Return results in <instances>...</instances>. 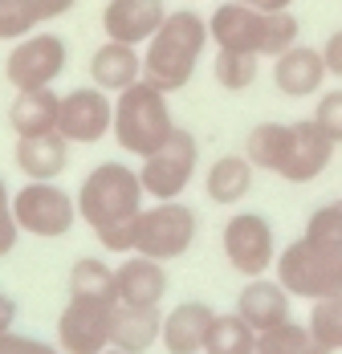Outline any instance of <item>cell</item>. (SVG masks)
<instances>
[{
	"label": "cell",
	"mask_w": 342,
	"mask_h": 354,
	"mask_svg": "<svg viewBox=\"0 0 342 354\" xmlns=\"http://www.w3.org/2000/svg\"><path fill=\"white\" fill-rule=\"evenodd\" d=\"M78 220H86V228L94 232V241L114 252V257H127L135 252V232H138V216H143V183L138 171L118 163V159H106L98 167H90L82 187H78Z\"/></svg>",
	"instance_id": "cell-1"
},
{
	"label": "cell",
	"mask_w": 342,
	"mask_h": 354,
	"mask_svg": "<svg viewBox=\"0 0 342 354\" xmlns=\"http://www.w3.org/2000/svg\"><path fill=\"white\" fill-rule=\"evenodd\" d=\"M204 49H208V17H200L196 8H175L143 49V82L159 86L163 94L183 90L200 70Z\"/></svg>",
	"instance_id": "cell-2"
},
{
	"label": "cell",
	"mask_w": 342,
	"mask_h": 354,
	"mask_svg": "<svg viewBox=\"0 0 342 354\" xmlns=\"http://www.w3.org/2000/svg\"><path fill=\"white\" fill-rule=\"evenodd\" d=\"M302 25L294 17V8L285 12H261L249 4H220L208 17V41H216V49H237V53H253V57H281L289 45H298Z\"/></svg>",
	"instance_id": "cell-3"
},
{
	"label": "cell",
	"mask_w": 342,
	"mask_h": 354,
	"mask_svg": "<svg viewBox=\"0 0 342 354\" xmlns=\"http://www.w3.org/2000/svg\"><path fill=\"white\" fill-rule=\"evenodd\" d=\"M175 131L168 94L151 82H135L131 90L114 94V122H110V139L118 142L123 155L147 159L155 147H163Z\"/></svg>",
	"instance_id": "cell-4"
},
{
	"label": "cell",
	"mask_w": 342,
	"mask_h": 354,
	"mask_svg": "<svg viewBox=\"0 0 342 354\" xmlns=\"http://www.w3.org/2000/svg\"><path fill=\"white\" fill-rule=\"evenodd\" d=\"M273 277L289 297H306L309 306L322 297L342 293V241H326V236H298L277 252Z\"/></svg>",
	"instance_id": "cell-5"
},
{
	"label": "cell",
	"mask_w": 342,
	"mask_h": 354,
	"mask_svg": "<svg viewBox=\"0 0 342 354\" xmlns=\"http://www.w3.org/2000/svg\"><path fill=\"white\" fill-rule=\"evenodd\" d=\"M12 216L17 228L37 241H62L78 224V200L57 179H25L12 192Z\"/></svg>",
	"instance_id": "cell-6"
},
{
	"label": "cell",
	"mask_w": 342,
	"mask_h": 354,
	"mask_svg": "<svg viewBox=\"0 0 342 354\" xmlns=\"http://www.w3.org/2000/svg\"><path fill=\"white\" fill-rule=\"evenodd\" d=\"M135 171L147 200H179L200 176V142L188 127H175L163 147H155L147 159H138Z\"/></svg>",
	"instance_id": "cell-7"
},
{
	"label": "cell",
	"mask_w": 342,
	"mask_h": 354,
	"mask_svg": "<svg viewBox=\"0 0 342 354\" xmlns=\"http://www.w3.org/2000/svg\"><path fill=\"white\" fill-rule=\"evenodd\" d=\"M200 236V212L183 200H155L151 208H143L135 232V252L151 261H179L183 252H192Z\"/></svg>",
	"instance_id": "cell-8"
},
{
	"label": "cell",
	"mask_w": 342,
	"mask_h": 354,
	"mask_svg": "<svg viewBox=\"0 0 342 354\" xmlns=\"http://www.w3.org/2000/svg\"><path fill=\"white\" fill-rule=\"evenodd\" d=\"M220 248L228 269H237L240 277H265L277 265V232L269 224V216L261 212H233L220 228Z\"/></svg>",
	"instance_id": "cell-9"
},
{
	"label": "cell",
	"mask_w": 342,
	"mask_h": 354,
	"mask_svg": "<svg viewBox=\"0 0 342 354\" xmlns=\"http://www.w3.org/2000/svg\"><path fill=\"white\" fill-rule=\"evenodd\" d=\"M69 66V45L57 33H37L12 41L8 57H4V77L12 90H49Z\"/></svg>",
	"instance_id": "cell-10"
},
{
	"label": "cell",
	"mask_w": 342,
	"mask_h": 354,
	"mask_svg": "<svg viewBox=\"0 0 342 354\" xmlns=\"http://www.w3.org/2000/svg\"><path fill=\"white\" fill-rule=\"evenodd\" d=\"M114 306L102 297H69L57 314L53 342L62 354H102L110 346V326H114Z\"/></svg>",
	"instance_id": "cell-11"
},
{
	"label": "cell",
	"mask_w": 342,
	"mask_h": 354,
	"mask_svg": "<svg viewBox=\"0 0 342 354\" xmlns=\"http://www.w3.org/2000/svg\"><path fill=\"white\" fill-rule=\"evenodd\" d=\"M110 122H114V94L90 86H73L69 94H62L57 106V135L73 147H94V142L110 139Z\"/></svg>",
	"instance_id": "cell-12"
},
{
	"label": "cell",
	"mask_w": 342,
	"mask_h": 354,
	"mask_svg": "<svg viewBox=\"0 0 342 354\" xmlns=\"http://www.w3.org/2000/svg\"><path fill=\"white\" fill-rule=\"evenodd\" d=\"M168 289H171V277L163 269V261H151L143 252H127L114 265V301L118 306H138V310L163 306Z\"/></svg>",
	"instance_id": "cell-13"
},
{
	"label": "cell",
	"mask_w": 342,
	"mask_h": 354,
	"mask_svg": "<svg viewBox=\"0 0 342 354\" xmlns=\"http://www.w3.org/2000/svg\"><path fill=\"white\" fill-rule=\"evenodd\" d=\"M334 151H339V147L318 131L314 118H298V122H289V147H285L281 179H285V183H314V179L330 167Z\"/></svg>",
	"instance_id": "cell-14"
},
{
	"label": "cell",
	"mask_w": 342,
	"mask_h": 354,
	"mask_svg": "<svg viewBox=\"0 0 342 354\" xmlns=\"http://www.w3.org/2000/svg\"><path fill=\"white\" fill-rule=\"evenodd\" d=\"M168 21L163 0H106L102 4V33L106 41H127V45H147Z\"/></svg>",
	"instance_id": "cell-15"
},
{
	"label": "cell",
	"mask_w": 342,
	"mask_h": 354,
	"mask_svg": "<svg viewBox=\"0 0 342 354\" xmlns=\"http://www.w3.org/2000/svg\"><path fill=\"white\" fill-rule=\"evenodd\" d=\"M326 57H322V49H309V45H289L281 57H273V86L277 94H285V98H314V94H322V86H326Z\"/></svg>",
	"instance_id": "cell-16"
},
{
	"label": "cell",
	"mask_w": 342,
	"mask_h": 354,
	"mask_svg": "<svg viewBox=\"0 0 342 354\" xmlns=\"http://www.w3.org/2000/svg\"><path fill=\"white\" fill-rule=\"evenodd\" d=\"M237 314L261 334V330H273V326L294 318V297H289V289L277 281V277H269V273H265V277H249L237 293Z\"/></svg>",
	"instance_id": "cell-17"
},
{
	"label": "cell",
	"mask_w": 342,
	"mask_h": 354,
	"mask_svg": "<svg viewBox=\"0 0 342 354\" xmlns=\"http://www.w3.org/2000/svg\"><path fill=\"white\" fill-rule=\"evenodd\" d=\"M216 310L208 301H179L163 314V330H159V346L168 354H204L208 346V330H212Z\"/></svg>",
	"instance_id": "cell-18"
},
{
	"label": "cell",
	"mask_w": 342,
	"mask_h": 354,
	"mask_svg": "<svg viewBox=\"0 0 342 354\" xmlns=\"http://www.w3.org/2000/svg\"><path fill=\"white\" fill-rule=\"evenodd\" d=\"M90 82L106 90V94H123L131 90L135 82H143V53L138 45L127 41H102L94 53H90Z\"/></svg>",
	"instance_id": "cell-19"
},
{
	"label": "cell",
	"mask_w": 342,
	"mask_h": 354,
	"mask_svg": "<svg viewBox=\"0 0 342 354\" xmlns=\"http://www.w3.org/2000/svg\"><path fill=\"white\" fill-rule=\"evenodd\" d=\"M12 163L25 179H62L69 167V142L49 131V135H25L12 142Z\"/></svg>",
	"instance_id": "cell-20"
},
{
	"label": "cell",
	"mask_w": 342,
	"mask_h": 354,
	"mask_svg": "<svg viewBox=\"0 0 342 354\" xmlns=\"http://www.w3.org/2000/svg\"><path fill=\"white\" fill-rule=\"evenodd\" d=\"M253 179H257V167L244 155H220V159H212L204 167V196L212 204L237 208L240 200H249Z\"/></svg>",
	"instance_id": "cell-21"
},
{
	"label": "cell",
	"mask_w": 342,
	"mask_h": 354,
	"mask_svg": "<svg viewBox=\"0 0 342 354\" xmlns=\"http://www.w3.org/2000/svg\"><path fill=\"white\" fill-rule=\"evenodd\" d=\"M163 330V310H138V306H114V326H110V346L127 354H147L159 342Z\"/></svg>",
	"instance_id": "cell-22"
},
{
	"label": "cell",
	"mask_w": 342,
	"mask_h": 354,
	"mask_svg": "<svg viewBox=\"0 0 342 354\" xmlns=\"http://www.w3.org/2000/svg\"><path fill=\"white\" fill-rule=\"evenodd\" d=\"M57 106H62V94L49 90H17V98L8 102V127L17 139L25 135H49L57 131Z\"/></svg>",
	"instance_id": "cell-23"
},
{
	"label": "cell",
	"mask_w": 342,
	"mask_h": 354,
	"mask_svg": "<svg viewBox=\"0 0 342 354\" xmlns=\"http://www.w3.org/2000/svg\"><path fill=\"white\" fill-rule=\"evenodd\" d=\"M285 147H289V122H257V127L244 135V151H240V155H244L257 171L281 176Z\"/></svg>",
	"instance_id": "cell-24"
},
{
	"label": "cell",
	"mask_w": 342,
	"mask_h": 354,
	"mask_svg": "<svg viewBox=\"0 0 342 354\" xmlns=\"http://www.w3.org/2000/svg\"><path fill=\"white\" fill-rule=\"evenodd\" d=\"M257 351L261 354H330L309 330L306 322H281L273 330H261L257 334Z\"/></svg>",
	"instance_id": "cell-25"
},
{
	"label": "cell",
	"mask_w": 342,
	"mask_h": 354,
	"mask_svg": "<svg viewBox=\"0 0 342 354\" xmlns=\"http://www.w3.org/2000/svg\"><path fill=\"white\" fill-rule=\"evenodd\" d=\"M253 351H257V330L240 318L237 310L212 318L204 354H253Z\"/></svg>",
	"instance_id": "cell-26"
},
{
	"label": "cell",
	"mask_w": 342,
	"mask_h": 354,
	"mask_svg": "<svg viewBox=\"0 0 342 354\" xmlns=\"http://www.w3.org/2000/svg\"><path fill=\"white\" fill-rule=\"evenodd\" d=\"M66 285H69V297H102V301H114V265H106L102 257H78Z\"/></svg>",
	"instance_id": "cell-27"
},
{
	"label": "cell",
	"mask_w": 342,
	"mask_h": 354,
	"mask_svg": "<svg viewBox=\"0 0 342 354\" xmlns=\"http://www.w3.org/2000/svg\"><path fill=\"white\" fill-rule=\"evenodd\" d=\"M257 73H261V57H253V53H237V49H216L212 77H216L220 90L240 94V90L257 86Z\"/></svg>",
	"instance_id": "cell-28"
},
{
	"label": "cell",
	"mask_w": 342,
	"mask_h": 354,
	"mask_svg": "<svg viewBox=\"0 0 342 354\" xmlns=\"http://www.w3.org/2000/svg\"><path fill=\"white\" fill-rule=\"evenodd\" d=\"M306 326L314 330V338H318V342H322L330 354L342 351V293L314 301V306H309Z\"/></svg>",
	"instance_id": "cell-29"
},
{
	"label": "cell",
	"mask_w": 342,
	"mask_h": 354,
	"mask_svg": "<svg viewBox=\"0 0 342 354\" xmlns=\"http://www.w3.org/2000/svg\"><path fill=\"white\" fill-rule=\"evenodd\" d=\"M41 29V21H37L33 4L29 0H0V41H21V37H29Z\"/></svg>",
	"instance_id": "cell-30"
},
{
	"label": "cell",
	"mask_w": 342,
	"mask_h": 354,
	"mask_svg": "<svg viewBox=\"0 0 342 354\" xmlns=\"http://www.w3.org/2000/svg\"><path fill=\"white\" fill-rule=\"evenodd\" d=\"M314 122H318V131L334 142V147H342V86L339 90H322V94H318Z\"/></svg>",
	"instance_id": "cell-31"
},
{
	"label": "cell",
	"mask_w": 342,
	"mask_h": 354,
	"mask_svg": "<svg viewBox=\"0 0 342 354\" xmlns=\"http://www.w3.org/2000/svg\"><path fill=\"white\" fill-rule=\"evenodd\" d=\"M302 232H306V236H326V241H342V200H330V204L314 208Z\"/></svg>",
	"instance_id": "cell-32"
},
{
	"label": "cell",
	"mask_w": 342,
	"mask_h": 354,
	"mask_svg": "<svg viewBox=\"0 0 342 354\" xmlns=\"http://www.w3.org/2000/svg\"><path fill=\"white\" fill-rule=\"evenodd\" d=\"M17 241H21V228H17V216H12V187L0 176V261L17 248Z\"/></svg>",
	"instance_id": "cell-33"
},
{
	"label": "cell",
	"mask_w": 342,
	"mask_h": 354,
	"mask_svg": "<svg viewBox=\"0 0 342 354\" xmlns=\"http://www.w3.org/2000/svg\"><path fill=\"white\" fill-rule=\"evenodd\" d=\"M37 12V21L41 25H49V21H57V17H66V12H73V4L78 0H29Z\"/></svg>",
	"instance_id": "cell-34"
},
{
	"label": "cell",
	"mask_w": 342,
	"mask_h": 354,
	"mask_svg": "<svg viewBox=\"0 0 342 354\" xmlns=\"http://www.w3.org/2000/svg\"><path fill=\"white\" fill-rule=\"evenodd\" d=\"M322 57H326V70L334 73V77H342V29H334V33L326 37Z\"/></svg>",
	"instance_id": "cell-35"
},
{
	"label": "cell",
	"mask_w": 342,
	"mask_h": 354,
	"mask_svg": "<svg viewBox=\"0 0 342 354\" xmlns=\"http://www.w3.org/2000/svg\"><path fill=\"white\" fill-rule=\"evenodd\" d=\"M17 318H21V306H17V297L0 289V334L17 330Z\"/></svg>",
	"instance_id": "cell-36"
},
{
	"label": "cell",
	"mask_w": 342,
	"mask_h": 354,
	"mask_svg": "<svg viewBox=\"0 0 342 354\" xmlns=\"http://www.w3.org/2000/svg\"><path fill=\"white\" fill-rule=\"evenodd\" d=\"M21 354H62V351H57V342H45V338L25 334V338H21Z\"/></svg>",
	"instance_id": "cell-37"
},
{
	"label": "cell",
	"mask_w": 342,
	"mask_h": 354,
	"mask_svg": "<svg viewBox=\"0 0 342 354\" xmlns=\"http://www.w3.org/2000/svg\"><path fill=\"white\" fill-rule=\"evenodd\" d=\"M237 4L261 8V12H285V8H294V0H237Z\"/></svg>",
	"instance_id": "cell-38"
},
{
	"label": "cell",
	"mask_w": 342,
	"mask_h": 354,
	"mask_svg": "<svg viewBox=\"0 0 342 354\" xmlns=\"http://www.w3.org/2000/svg\"><path fill=\"white\" fill-rule=\"evenodd\" d=\"M21 330H8V334H0V354H21Z\"/></svg>",
	"instance_id": "cell-39"
},
{
	"label": "cell",
	"mask_w": 342,
	"mask_h": 354,
	"mask_svg": "<svg viewBox=\"0 0 342 354\" xmlns=\"http://www.w3.org/2000/svg\"><path fill=\"white\" fill-rule=\"evenodd\" d=\"M102 354H127V351H118V346H106V351Z\"/></svg>",
	"instance_id": "cell-40"
},
{
	"label": "cell",
	"mask_w": 342,
	"mask_h": 354,
	"mask_svg": "<svg viewBox=\"0 0 342 354\" xmlns=\"http://www.w3.org/2000/svg\"><path fill=\"white\" fill-rule=\"evenodd\" d=\"M253 354H261V351H253Z\"/></svg>",
	"instance_id": "cell-41"
}]
</instances>
